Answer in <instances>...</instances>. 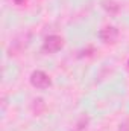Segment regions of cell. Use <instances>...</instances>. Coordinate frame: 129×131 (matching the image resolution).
<instances>
[{
	"instance_id": "1",
	"label": "cell",
	"mask_w": 129,
	"mask_h": 131,
	"mask_svg": "<svg viewBox=\"0 0 129 131\" xmlns=\"http://www.w3.org/2000/svg\"><path fill=\"white\" fill-rule=\"evenodd\" d=\"M29 79H31L32 87L40 89V90L49 89V87L52 85V79H50V76H49L46 72H43V70H33Z\"/></svg>"
},
{
	"instance_id": "2",
	"label": "cell",
	"mask_w": 129,
	"mask_h": 131,
	"mask_svg": "<svg viewBox=\"0 0 129 131\" xmlns=\"http://www.w3.org/2000/svg\"><path fill=\"white\" fill-rule=\"evenodd\" d=\"M64 47V38L59 35H49L43 43V52L44 53H55Z\"/></svg>"
},
{
	"instance_id": "3",
	"label": "cell",
	"mask_w": 129,
	"mask_h": 131,
	"mask_svg": "<svg viewBox=\"0 0 129 131\" xmlns=\"http://www.w3.org/2000/svg\"><path fill=\"white\" fill-rule=\"evenodd\" d=\"M99 38L106 44H112L119 38V29L115 26H106L99 32Z\"/></svg>"
},
{
	"instance_id": "4",
	"label": "cell",
	"mask_w": 129,
	"mask_h": 131,
	"mask_svg": "<svg viewBox=\"0 0 129 131\" xmlns=\"http://www.w3.org/2000/svg\"><path fill=\"white\" fill-rule=\"evenodd\" d=\"M28 38H29V35H21V37L15 38V40L12 41V44H11V49L8 50L9 55H17V53L26 46V40H28Z\"/></svg>"
},
{
	"instance_id": "5",
	"label": "cell",
	"mask_w": 129,
	"mask_h": 131,
	"mask_svg": "<svg viewBox=\"0 0 129 131\" xmlns=\"http://www.w3.org/2000/svg\"><path fill=\"white\" fill-rule=\"evenodd\" d=\"M102 8H103L108 14H111V15H114V14H117V12L120 11V5H119L115 0H103V2H102Z\"/></svg>"
},
{
	"instance_id": "6",
	"label": "cell",
	"mask_w": 129,
	"mask_h": 131,
	"mask_svg": "<svg viewBox=\"0 0 129 131\" xmlns=\"http://www.w3.org/2000/svg\"><path fill=\"white\" fill-rule=\"evenodd\" d=\"M88 124H90V117L84 114V116H81V117L78 119V122L74 124V127H73L71 131H87Z\"/></svg>"
},
{
	"instance_id": "7",
	"label": "cell",
	"mask_w": 129,
	"mask_h": 131,
	"mask_svg": "<svg viewBox=\"0 0 129 131\" xmlns=\"http://www.w3.org/2000/svg\"><path fill=\"white\" fill-rule=\"evenodd\" d=\"M44 110H46V102H44V99H43V98L33 99V102H32V111H33V114H35V116H38V114H41Z\"/></svg>"
},
{
	"instance_id": "8",
	"label": "cell",
	"mask_w": 129,
	"mask_h": 131,
	"mask_svg": "<svg viewBox=\"0 0 129 131\" xmlns=\"http://www.w3.org/2000/svg\"><path fill=\"white\" fill-rule=\"evenodd\" d=\"M93 53H94V47H93V46H87L85 49H82V50L79 52L78 57H79V58H84V57H91Z\"/></svg>"
},
{
	"instance_id": "9",
	"label": "cell",
	"mask_w": 129,
	"mask_h": 131,
	"mask_svg": "<svg viewBox=\"0 0 129 131\" xmlns=\"http://www.w3.org/2000/svg\"><path fill=\"white\" fill-rule=\"evenodd\" d=\"M119 131H129V119H128V121H125V122L120 125Z\"/></svg>"
},
{
	"instance_id": "10",
	"label": "cell",
	"mask_w": 129,
	"mask_h": 131,
	"mask_svg": "<svg viewBox=\"0 0 129 131\" xmlns=\"http://www.w3.org/2000/svg\"><path fill=\"white\" fill-rule=\"evenodd\" d=\"M14 2H15V5H20V6L26 3V0H14Z\"/></svg>"
},
{
	"instance_id": "11",
	"label": "cell",
	"mask_w": 129,
	"mask_h": 131,
	"mask_svg": "<svg viewBox=\"0 0 129 131\" xmlns=\"http://www.w3.org/2000/svg\"><path fill=\"white\" fill-rule=\"evenodd\" d=\"M128 66H129V60H128Z\"/></svg>"
}]
</instances>
